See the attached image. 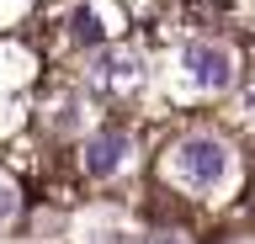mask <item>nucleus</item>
<instances>
[{"label":"nucleus","instance_id":"obj_3","mask_svg":"<svg viewBox=\"0 0 255 244\" xmlns=\"http://www.w3.org/2000/svg\"><path fill=\"white\" fill-rule=\"evenodd\" d=\"M91 85L96 90H107V96H128L133 85L143 80V59L133 48H96V59H91Z\"/></svg>","mask_w":255,"mask_h":244},{"label":"nucleus","instance_id":"obj_6","mask_svg":"<svg viewBox=\"0 0 255 244\" xmlns=\"http://www.w3.org/2000/svg\"><path fill=\"white\" fill-rule=\"evenodd\" d=\"M138 244H186V239H181V234H143Z\"/></svg>","mask_w":255,"mask_h":244},{"label":"nucleus","instance_id":"obj_2","mask_svg":"<svg viewBox=\"0 0 255 244\" xmlns=\"http://www.w3.org/2000/svg\"><path fill=\"white\" fill-rule=\"evenodd\" d=\"M181 69H186V80L202 85V90H229V85H234V53L223 48V43H207V37L186 43Z\"/></svg>","mask_w":255,"mask_h":244},{"label":"nucleus","instance_id":"obj_5","mask_svg":"<svg viewBox=\"0 0 255 244\" xmlns=\"http://www.w3.org/2000/svg\"><path fill=\"white\" fill-rule=\"evenodd\" d=\"M75 37H80V43H91V48H101V37H107V27H101V16H96L91 5L75 11Z\"/></svg>","mask_w":255,"mask_h":244},{"label":"nucleus","instance_id":"obj_7","mask_svg":"<svg viewBox=\"0 0 255 244\" xmlns=\"http://www.w3.org/2000/svg\"><path fill=\"white\" fill-rule=\"evenodd\" d=\"M11 207H16V196H11V186H0V218H11Z\"/></svg>","mask_w":255,"mask_h":244},{"label":"nucleus","instance_id":"obj_4","mask_svg":"<svg viewBox=\"0 0 255 244\" xmlns=\"http://www.w3.org/2000/svg\"><path fill=\"white\" fill-rule=\"evenodd\" d=\"M80 160H85V175H117V170H123V160H128V138H123L117 128L91 133Z\"/></svg>","mask_w":255,"mask_h":244},{"label":"nucleus","instance_id":"obj_1","mask_svg":"<svg viewBox=\"0 0 255 244\" xmlns=\"http://www.w3.org/2000/svg\"><path fill=\"white\" fill-rule=\"evenodd\" d=\"M170 175L186 186V191H213V186H223V175H229V149L218 144V138H207V133H191V138H181V144L170 149Z\"/></svg>","mask_w":255,"mask_h":244}]
</instances>
